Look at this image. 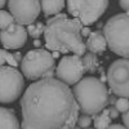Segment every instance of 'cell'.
Instances as JSON below:
<instances>
[{
  "instance_id": "cell-1",
  "label": "cell",
  "mask_w": 129,
  "mask_h": 129,
  "mask_svg": "<svg viewBox=\"0 0 129 129\" xmlns=\"http://www.w3.org/2000/svg\"><path fill=\"white\" fill-rule=\"evenodd\" d=\"M22 123L32 129H74L80 107L70 85L44 78L28 85L21 97Z\"/></svg>"
},
{
  "instance_id": "cell-2",
  "label": "cell",
  "mask_w": 129,
  "mask_h": 129,
  "mask_svg": "<svg viewBox=\"0 0 129 129\" xmlns=\"http://www.w3.org/2000/svg\"><path fill=\"white\" fill-rule=\"evenodd\" d=\"M81 30L83 23L78 18H69L66 14L58 13L48 19L45 25V47L52 52L74 53L83 57L87 45L83 41Z\"/></svg>"
},
{
  "instance_id": "cell-3",
  "label": "cell",
  "mask_w": 129,
  "mask_h": 129,
  "mask_svg": "<svg viewBox=\"0 0 129 129\" xmlns=\"http://www.w3.org/2000/svg\"><path fill=\"white\" fill-rule=\"evenodd\" d=\"M72 93L80 107V111L90 116L105 110L110 100L109 89L105 83L94 76H84L74 85Z\"/></svg>"
},
{
  "instance_id": "cell-4",
  "label": "cell",
  "mask_w": 129,
  "mask_h": 129,
  "mask_svg": "<svg viewBox=\"0 0 129 129\" xmlns=\"http://www.w3.org/2000/svg\"><path fill=\"white\" fill-rule=\"evenodd\" d=\"M107 47L115 54L129 58V12L115 14L103 27Z\"/></svg>"
},
{
  "instance_id": "cell-5",
  "label": "cell",
  "mask_w": 129,
  "mask_h": 129,
  "mask_svg": "<svg viewBox=\"0 0 129 129\" xmlns=\"http://www.w3.org/2000/svg\"><path fill=\"white\" fill-rule=\"evenodd\" d=\"M54 57L45 49L36 48L28 50L21 61V71L28 80H40L45 74L54 69Z\"/></svg>"
},
{
  "instance_id": "cell-6",
  "label": "cell",
  "mask_w": 129,
  "mask_h": 129,
  "mask_svg": "<svg viewBox=\"0 0 129 129\" xmlns=\"http://www.w3.org/2000/svg\"><path fill=\"white\" fill-rule=\"evenodd\" d=\"M25 88L23 74L13 66H0V103H12Z\"/></svg>"
},
{
  "instance_id": "cell-7",
  "label": "cell",
  "mask_w": 129,
  "mask_h": 129,
  "mask_svg": "<svg viewBox=\"0 0 129 129\" xmlns=\"http://www.w3.org/2000/svg\"><path fill=\"white\" fill-rule=\"evenodd\" d=\"M107 84L115 95L129 98V58L116 59L110 64Z\"/></svg>"
},
{
  "instance_id": "cell-8",
  "label": "cell",
  "mask_w": 129,
  "mask_h": 129,
  "mask_svg": "<svg viewBox=\"0 0 129 129\" xmlns=\"http://www.w3.org/2000/svg\"><path fill=\"white\" fill-rule=\"evenodd\" d=\"M85 67L83 63V57L78 54H70L61 58L56 67V76L67 85H75L85 75Z\"/></svg>"
},
{
  "instance_id": "cell-9",
  "label": "cell",
  "mask_w": 129,
  "mask_h": 129,
  "mask_svg": "<svg viewBox=\"0 0 129 129\" xmlns=\"http://www.w3.org/2000/svg\"><path fill=\"white\" fill-rule=\"evenodd\" d=\"M8 7L14 21L21 25L34 23L40 14V0H8Z\"/></svg>"
},
{
  "instance_id": "cell-10",
  "label": "cell",
  "mask_w": 129,
  "mask_h": 129,
  "mask_svg": "<svg viewBox=\"0 0 129 129\" xmlns=\"http://www.w3.org/2000/svg\"><path fill=\"white\" fill-rule=\"evenodd\" d=\"M27 28L18 22H13L9 27L0 31V41L5 49H19L27 41Z\"/></svg>"
},
{
  "instance_id": "cell-11",
  "label": "cell",
  "mask_w": 129,
  "mask_h": 129,
  "mask_svg": "<svg viewBox=\"0 0 129 129\" xmlns=\"http://www.w3.org/2000/svg\"><path fill=\"white\" fill-rule=\"evenodd\" d=\"M107 7L109 0H87L81 8L78 19L83 23V26H90L103 16Z\"/></svg>"
},
{
  "instance_id": "cell-12",
  "label": "cell",
  "mask_w": 129,
  "mask_h": 129,
  "mask_svg": "<svg viewBox=\"0 0 129 129\" xmlns=\"http://www.w3.org/2000/svg\"><path fill=\"white\" fill-rule=\"evenodd\" d=\"M87 49L95 54H102L107 48V40L105 38V34L101 31H93L89 34L87 39Z\"/></svg>"
},
{
  "instance_id": "cell-13",
  "label": "cell",
  "mask_w": 129,
  "mask_h": 129,
  "mask_svg": "<svg viewBox=\"0 0 129 129\" xmlns=\"http://www.w3.org/2000/svg\"><path fill=\"white\" fill-rule=\"evenodd\" d=\"M0 129H21V124L14 111L0 107Z\"/></svg>"
},
{
  "instance_id": "cell-14",
  "label": "cell",
  "mask_w": 129,
  "mask_h": 129,
  "mask_svg": "<svg viewBox=\"0 0 129 129\" xmlns=\"http://www.w3.org/2000/svg\"><path fill=\"white\" fill-rule=\"evenodd\" d=\"M44 16H56L64 8V0H40Z\"/></svg>"
},
{
  "instance_id": "cell-15",
  "label": "cell",
  "mask_w": 129,
  "mask_h": 129,
  "mask_svg": "<svg viewBox=\"0 0 129 129\" xmlns=\"http://www.w3.org/2000/svg\"><path fill=\"white\" fill-rule=\"evenodd\" d=\"M111 119H112V117L110 116L109 109L102 110L100 114L94 115V117H93L94 128L95 129H107L111 125Z\"/></svg>"
},
{
  "instance_id": "cell-16",
  "label": "cell",
  "mask_w": 129,
  "mask_h": 129,
  "mask_svg": "<svg viewBox=\"0 0 129 129\" xmlns=\"http://www.w3.org/2000/svg\"><path fill=\"white\" fill-rule=\"evenodd\" d=\"M83 63H84V67H85V71L88 74H94L97 72L100 67V61L97 58V54L95 53H85L83 56Z\"/></svg>"
},
{
  "instance_id": "cell-17",
  "label": "cell",
  "mask_w": 129,
  "mask_h": 129,
  "mask_svg": "<svg viewBox=\"0 0 129 129\" xmlns=\"http://www.w3.org/2000/svg\"><path fill=\"white\" fill-rule=\"evenodd\" d=\"M85 2H87V0H67V10H69V13L72 17L78 18L80 12H81L83 5L85 4Z\"/></svg>"
},
{
  "instance_id": "cell-18",
  "label": "cell",
  "mask_w": 129,
  "mask_h": 129,
  "mask_svg": "<svg viewBox=\"0 0 129 129\" xmlns=\"http://www.w3.org/2000/svg\"><path fill=\"white\" fill-rule=\"evenodd\" d=\"M44 30H45V26L41 22H34V23L27 25L28 35L31 38H34V39H39L41 35H44Z\"/></svg>"
},
{
  "instance_id": "cell-19",
  "label": "cell",
  "mask_w": 129,
  "mask_h": 129,
  "mask_svg": "<svg viewBox=\"0 0 129 129\" xmlns=\"http://www.w3.org/2000/svg\"><path fill=\"white\" fill-rule=\"evenodd\" d=\"M5 63H8L9 66H13V67L18 66V62L14 58V54L7 52L5 49H0V66H4Z\"/></svg>"
},
{
  "instance_id": "cell-20",
  "label": "cell",
  "mask_w": 129,
  "mask_h": 129,
  "mask_svg": "<svg viewBox=\"0 0 129 129\" xmlns=\"http://www.w3.org/2000/svg\"><path fill=\"white\" fill-rule=\"evenodd\" d=\"M13 22H16V21H14V17L12 16V13L0 9V30H4V28L9 27Z\"/></svg>"
},
{
  "instance_id": "cell-21",
  "label": "cell",
  "mask_w": 129,
  "mask_h": 129,
  "mask_svg": "<svg viewBox=\"0 0 129 129\" xmlns=\"http://www.w3.org/2000/svg\"><path fill=\"white\" fill-rule=\"evenodd\" d=\"M115 107L117 109V111L124 114L129 110V98H125V97H119L115 102Z\"/></svg>"
},
{
  "instance_id": "cell-22",
  "label": "cell",
  "mask_w": 129,
  "mask_h": 129,
  "mask_svg": "<svg viewBox=\"0 0 129 129\" xmlns=\"http://www.w3.org/2000/svg\"><path fill=\"white\" fill-rule=\"evenodd\" d=\"M92 124V117L90 115H87V114H83V115H79V119H78V125L83 129H87L89 128Z\"/></svg>"
},
{
  "instance_id": "cell-23",
  "label": "cell",
  "mask_w": 129,
  "mask_h": 129,
  "mask_svg": "<svg viewBox=\"0 0 129 129\" xmlns=\"http://www.w3.org/2000/svg\"><path fill=\"white\" fill-rule=\"evenodd\" d=\"M109 111H110V116L112 117V119H116V117L119 116V114H120L119 111H117V109H116L115 106H111L110 109H109Z\"/></svg>"
},
{
  "instance_id": "cell-24",
  "label": "cell",
  "mask_w": 129,
  "mask_h": 129,
  "mask_svg": "<svg viewBox=\"0 0 129 129\" xmlns=\"http://www.w3.org/2000/svg\"><path fill=\"white\" fill-rule=\"evenodd\" d=\"M119 4L121 9H124L125 12H129V0H119Z\"/></svg>"
},
{
  "instance_id": "cell-25",
  "label": "cell",
  "mask_w": 129,
  "mask_h": 129,
  "mask_svg": "<svg viewBox=\"0 0 129 129\" xmlns=\"http://www.w3.org/2000/svg\"><path fill=\"white\" fill-rule=\"evenodd\" d=\"M123 123H124V125L129 129V110L123 114Z\"/></svg>"
},
{
  "instance_id": "cell-26",
  "label": "cell",
  "mask_w": 129,
  "mask_h": 129,
  "mask_svg": "<svg viewBox=\"0 0 129 129\" xmlns=\"http://www.w3.org/2000/svg\"><path fill=\"white\" fill-rule=\"evenodd\" d=\"M107 129H128L125 125H121V124H114V125H110Z\"/></svg>"
},
{
  "instance_id": "cell-27",
  "label": "cell",
  "mask_w": 129,
  "mask_h": 129,
  "mask_svg": "<svg viewBox=\"0 0 129 129\" xmlns=\"http://www.w3.org/2000/svg\"><path fill=\"white\" fill-rule=\"evenodd\" d=\"M89 34H90V30L88 28V26L83 27V30H81V35H83V38H84V36H89Z\"/></svg>"
},
{
  "instance_id": "cell-28",
  "label": "cell",
  "mask_w": 129,
  "mask_h": 129,
  "mask_svg": "<svg viewBox=\"0 0 129 129\" xmlns=\"http://www.w3.org/2000/svg\"><path fill=\"white\" fill-rule=\"evenodd\" d=\"M13 54H14V58L17 59V62H18V63H19L21 61H22V58H23V57H21V53H19V52H16V53H13Z\"/></svg>"
},
{
  "instance_id": "cell-29",
  "label": "cell",
  "mask_w": 129,
  "mask_h": 129,
  "mask_svg": "<svg viewBox=\"0 0 129 129\" xmlns=\"http://www.w3.org/2000/svg\"><path fill=\"white\" fill-rule=\"evenodd\" d=\"M116 95H114V97H111V98L109 100V103H112V105H115V102H116Z\"/></svg>"
},
{
  "instance_id": "cell-30",
  "label": "cell",
  "mask_w": 129,
  "mask_h": 129,
  "mask_svg": "<svg viewBox=\"0 0 129 129\" xmlns=\"http://www.w3.org/2000/svg\"><path fill=\"white\" fill-rule=\"evenodd\" d=\"M21 129H32V128L27 126V125H26V124H23V123H21Z\"/></svg>"
},
{
  "instance_id": "cell-31",
  "label": "cell",
  "mask_w": 129,
  "mask_h": 129,
  "mask_svg": "<svg viewBox=\"0 0 129 129\" xmlns=\"http://www.w3.org/2000/svg\"><path fill=\"white\" fill-rule=\"evenodd\" d=\"M5 3H7V0H0V9H3V7L5 5Z\"/></svg>"
},
{
  "instance_id": "cell-32",
  "label": "cell",
  "mask_w": 129,
  "mask_h": 129,
  "mask_svg": "<svg viewBox=\"0 0 129 129\" xmlns=\"http://www.w3.org/2000/svg\"><path fill=\"white\" fill-rule=\"evenodd\" d=\"M34 45H35V47H39V45H40V41H39L38 39H35V41H34Z\"/></svg>"
},
{
  "instance_id": "cell-33",
  "label": "cell",
  "mask_w": 129,
  "mask_h": 129,
  "mask_svg": "<svg viewBox=\"0 0 129 129\" xmlns=\"http://www.w3.org/2000/svg\"><path fill=\"white\" fill-rule=\"evenodd\" d=\"M74 129H83V128H80V126H79V125H78V126H75V128H74Z\"/></svg>"
},
{
  "instance_id": "cell-34",
  "label": "cell",
  "mask_w": 129,
  "mask_h": 129,
  "mask_svg": "<svg viewBox=\"0 0 129 129\" xmlns=\"http://www.w3.org/2000/svg\"><path fill=\"white\" fill-rule=\"evenodd\" d=\"M87 129H92V128H87Z\"/></svg>"
}]
</instances>
